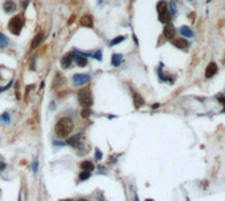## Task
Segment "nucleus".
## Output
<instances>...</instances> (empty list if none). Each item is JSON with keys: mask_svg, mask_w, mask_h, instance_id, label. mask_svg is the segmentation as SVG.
Masks as SVG:
<instances>
[{"mask_svg": "<svg viewBox=\"0 0 225 201\" xmlns=\"http://www.w3.org/2000/svg\"><path fill=\"white\" fill-rule=\"evenodd\" d=\"M74 129V122H72L71 118L69 117H62L58 122L56 124V127H54V132L59 137V138H66V137L70 135V133Z\"/></svg>", "mask_w": 225, "mask_h": 201, "instance_id": "1", "label": "nucleus"}, {"mask_svg": "<svg viewBox=\"0 0 225 201\" xmlns=\"http://www.w3.org/2000/svg\"><path fill=\"white\" fill-rule=\"evenodd\" d=\"M157 11H158V20L162 24H170L172 19V15L169 11V5L166 1H159L157 4Z\"/></svg>", "mask_w": 225, "mask_h": 201, "instance_id": "2", "label": "nucleus"}, {"mask_svg": "<svg viewBox=\"0 0 225 201\" xmlns=\"http://www.w3.org/2000/svg\"><path fill=\"white\" fill-rule=\"evenodd\" d=\"M78 101L82 106H86L90 108L94 104V97H92V92L90 91V88H82L78 92Z\"/></svg>", "mask_w": 225, "mask_h": 201, "instance_id": "3", "label": "nucleus"}, {"mask_svg": "<svg viewBox=\"0 0 225 201\" xmlns=\"http://www.w3.org/2000/svg\"><path fill=\"white\" fill-rule=\"evenodd\" d=\"M23 26H24V17L21 16V15H16V16H13L9 20V23H8V29H9V32L12 33V34H15V36L20 34Z\"/></svg>", "mask_w": 225, "mask_h": 201, "instance_id": "4", "label": "nucleus"}, {"mask_svg": "<svg viewBox=\"0 0 225 201\" xmlns=\"http://www.w3.org/2000/svg\"><path fill=\"white\" fill-rule=\"evenodd\" d=\"M91 82V75L90 74H75L72 76V83L75 87H82L84 84H88Z\"/></svg>", "mask_w": 225, "mask_h": 201, "instance_id": "5", "label": "nucleus"}, {"mask_svg": "<svg viewBox=\"0 0 225 201\" xmlns=\"http://www.w3.org/2000/svg\"><path fill=\"white\" fill-rule=\"evenodd\" d=\"M79 24H80L82 26H84V28H92V26H94V19H92V16H91L90 13L83 15V16L80 17V20H79Z\"/></svg>", "mask_w": 225, "mask_h": 201, "instance_id": "6", "label": "nucleus"}, {"mask_svg": "<svg viewBox=\"0 0 225 201\" xmlns=\"http://www.w3.org/2000/svg\"><path fill=\"white\" fill-rule=\"evenodd\" d=\"M216 72H217V65H216L215 62H209L208 66L205 67V78L207 79L213 78L216 75Z\"/></svg>", "mask_w": 225, "mask_h": 201, "instance_id": "7", "label": "nucleus"}, {"mask_svg": "<svg viewBox=\"0 0 225 201\" xmlns=\"http://www.w3.org/2000/svg\"><path fill=\"white\" fill-rule=\"evenodd\" d=\"M72 62H74V51L63 55V58L61 59V65H62L63 68H70V66H71Z\"/></svg>", "mask_w": 225, "mask_h": 201, "instance_id": "8", "label": "nucleus"}, {"mask_svg": "<svg viewBox=\"0 0 225 201\" xmlns=\"http://www.w3.org/2000/svg\"><path fill=\"white\" fill-rule=\"evenodd\" d=\"M3 9H4L5 13H13L17 9V4L13 1V0H7V1L3 4Z\"/></svg>", "mask_w": 225, "mask_h": 201, "instance_id": "9", "label": "nucleus"}, {"mask_svg": "<svg viewBox=\"0 0 225 201\" xmlns=\"http://www.w3.org/2000/svg\"><path fill=\"white\" fill-rule=\"evenodd\" d=\"M163 36L169 39H174L175 36V28L171 25V24H166V26L163 28Z\"/></svg>", "mask_w": 225, "mask_h": 201, "instance_id": "10", "label": "nucleus"}, {"mask_svg": "<svg viewBox=\"0 0 225 201\" xmlns=\"http://www.w3.org/2000/svg\"><path fill=\"white\" fill-rule=\"evenodd\" d=\"M74 62L77 63V65L79 67H84V66H87V59H86V57H83L82 54H79L77 50L74 51Z\"/></svg>", "mask_w": 225, "mask_h": 201, "instance_id": "11", "label": "nucleus"}, {"mask_svg": "<svg viewBox=\"0 0 225 201\" xmlns=\"http://www.w3.org/2000/svg\"><path fill=\"white\" fill-rule=\"evenodd\" d=\"M172 45H174L175 47L180 49V50H184V49L188 47L190 44H188L187 39H184V38H174L172 39Z\"/></svg>", "mask_w": 225, "mask_h": 201, "instance_id": "12", "label": "nucleus"}, {"mask_svg": "<svg viewBox=\"0 0 225 201\" xmlns=\"http://www.w3.org/2000/svg\"><path fill=\"white\" fill-rule=\"evenodd\" d=\"M67 143H69L70 146H72V147H78V146L82 143V134L79 133V134H75V135L70 137L69 141H67Z\"/></svg>", "mask_w": 225, "mask_h": 201, "instance_id": "13", "label": "nucleus"}, {"mask_svg": "<svg viewBox=\"0 0 225 201\" xmlns=\"http://www.w3.org/2000/svg\"><path fill=\"white\" fill-rule=\"evenodd\" d=\"M133 101H134V106H136V108H141V106L145 104L144 97L140 95V93H137V92L133 93Z\"/></svg>", "mask_w": 225, "mask_h": 201, "instance_id": "14", "label": "nucleus"}, {"mask_svg": "<svg viewBox=\"0 0 225 201\" xmlns=\"http://www.w3.org/2000/svg\"><path fill=\"white\" fill-rule=\"evenodd\" d=\"M42 39H44V33H42V32L37 33V36H36L34 39L32 41V44H30V47H32V49L38 47V46H39V44L42 42Z\"/></svg>", "mask_w": 225, "mask_h": 201, "instance_id": "15", "label": "nucleus"}, {"mask_svg": "<svg viewBox=\"0 0 225 201\" xmlns=\"http://www.w3.org/2000/svg\"><path fill=\"white\" fill-rule=\"evenodd\" d=\"M65 83H66V79L61 76V74H57V76H56V79H54V83H53V87L56 88V90H59V88L62 87V86H63V84H65Z\"/></svg>", "mask_w": 225, "mask_h": 201, "instance_id": "16", "label": "nucleus"}, {"mask_svg": "<svg viewBox=\"0 0 225 201\" xmlns=\"http://www.w3.org/2000/svg\"><path fill=\"white\" fill-rule=\"evenodd\" d=\"M179 30H180V34H182V36H184V37H188V38H192V37H194V32H192V29L188 28L187 25H183Z\"/></svg>", "mask_w": 225, "mask_h": 201, "instance_id": "17", "label": "nucleus"}, {"mask_svg": "<svg viewBox=\"0 0 225 201\" xmlns=\"http://www.w3.org/2000/svg\"><path fill=\"white\" fill-rule=\"evenodd\" d=\"M121 62H123V55L121 54H113L111 58V63L113 67H118L121 65Z\"/></svg>", "mask_w": 225, "mask_h": 201, "instance_id": "18", "label": "nucleus"}, {"mask_svg": "<svg viewBox=\"0 0 225 201\" xmlns=\"http://www.w3.org/2000/svg\"><path fill=\"white\" fill-rule=\"evenodd\" d=\"M80 167H82V170H86V171H94V164L92 162H90V160H84V162H82L80 163Z\"/></svg>", "mask_w": 225, "mask_h": 201, "instance_id": "19", "label": "nucleus"}, {"mask_svg": "<svg viewBox=\"0 0 225 201\" xmlns=\"http://www.w3.org/2000/svg\"><path fill=\"white\" fill-rule=\"evenodd\" d=\"M9 44V39H8L7 36H4L3 33H0V49H4L8 46Z\"/></svg>", "mask_w": 225, "mask_h": 201, "instance_id": "20", "label": "nucleus"}, {"mask_svg": "<svg viewBox=\"0 0 225 201\" xmlns=\"http://www.w3.org/2000/svg\"><path fill=\"white\" fill-rule=\"evenodd\" d=\"M125 36H118V37H115L113 39H112L111 42H109V46H115V45H118L121 44L123 41H125Z\"/></svg>", "mask_w": 225, "mask_h": 201, "instance_id": "21", "label": "nucleus"}, {"mask_svg": "<svg viewBox=\"0 0 225 201\" xmlns=\"http://www.w3.org/2000/svg\"><path fill=\"white\" fill-rule=\"evenodd\" d=\"M11 121V116L8 112H4L3 114H0V122H3V124H8Z\"/></svg>", "mask_w": 225, "mask_h": 201, "instance_id": "22", "label": "nucleus"}, {"mask_svg": "<svg viewBox=\"0 0 225 201\" xmlns=\"http://www.w3.org/2000/svg\"><path fill=\"white\" fill-rule=\"evenodd\" d=\"M90 176H91V172H90V171H86V170H83V171L80 172V175H79V180H80V181H84V180H87V179H90Z\"/></svg>", "mask_w": 225, "mask_h": 201, "instance_id": "23", "label": "nucleus"}, {"mask_svg": "<svg viewBox=\"0 0 225 201\" xmlns=\"http://www.w3.org/2000/svg\"><path fill=\"white\" fill-rule=\"evenodd\" d=\"M169 11H170V13H171L172 16H175V15H176L178 9H176V5H175L174 1H170L169 3Z\"/></svg>", "mask_w": 225, "mask_h": 201, "instance_id": "24", "label": "nucleus"}, {"mask_svg": "<svg viewBox=\"0 0 225 201\" xmlns=\"http://www.w3.org/2000/svg\"><path fill=\"white\" fill-rule=\"evenodd\" d=\"M80 114H82V117H83V118H88V117H90V114H91V109L84 106V108L82 109V113Z\"/></svg>", "mask_w": 225, "mask_h": 201, "instance_id": "25", "label": "nucleus"}, {"mask_svg": "<svg viewBox=\"0 0 225 201\" xmlns=\"http://www.w3.org/2000/svg\"><path fill=\"white\" fill-rule=\"evenodd\" d=\"M102 55H103L102 50H98L96 53H94V54H92V58H95V59H98V60H102V59H103Z\"/></svg>", "mask_w": 225, "mask_h": 201, "instance_id": "26", "label": "nucleus"}, {"mask_svg": "<svg viewBox=\"0 0 225 201\" xmlns=\"http://www.w3.org/2000/svg\"><path fill=\"white\" fill-rule=\"evenodd\" d=\"M102 158H103L102 151H100L99 149H96V150H95V159L96 160H102Z\"/></svg>", "mask_w": 225, "mask_h": 201, "instance_id": "27", "label": "nucleus"}, {"mask_svg": "<svg viewBox=\"0 0 225 201\" xmlns=\"http://www.w3.org/2000/svg\"><path fill=\"white\" fill-rule=\"evenodd\" d=\"M32 170H33V172H34V173L38 171V162H37V160H34V162L32 163Z\"/></svg>", "mask_w": 225, "mask_h": 201, "instance_id": "28", "label": "nucleus"}, {"mask_svg": "<svg viewBox=\"0 0 225 201\" xmlns=\"http://www.w3.org/2000/svg\"><path fill=\"white\" fill-rule=\"evenodd\" d=\"M217 99H218V101H220L221 104H223V105L225 106V96H221V95H218V96H217Z\"/></svg>", "mask_w": 225, "mask_h": 201, "instance_id": "29", "label": "nucleus"}, {"mask_svg": "<svg viewBox=\"0 0 225 201\" xmlns=\"http://www.w3.org/2000/svg\"><path fill=\"white\" fill-rule=\"evenodd\" d=\"M4 168H5V164L3 163V162H0V171H3Z\"/></svg>", "mask_w": 225, "mask_h": 201, "instance_id": "30", "label": "nucleus"}, {"mask_svg": "<svg viewBox=\"0 0 225 201\" xmlns=\"http://www.w3.org/2000/svg\"><path fill=\"white\" fill-rule=\"evenodd\" d=\"M134 201H140V200H138V197H137V194H134Z\"/></svg>", "mask_w": 225, "mask_h": 201, "instance_id": "31", "label": "nucleus"}, {"mask_svg": "<svg viewBox=\"0 0 225 201\" xmlns=\"http://www.w3.org/2000/svg\"><path fill=\"white\" fill-rule=\"evenodd\" d=\"M3 91H5V88L4 87H0V92H3Z\"/></svg>", "mask_w": 225, "mask_h": 201, "instance_id": "32", "label": "nucleus"}, {"mask_svg": "<svg viewBox=\"0 0 225 201\" xmlns=\"http://www.w3.org/2000/svg\"><path fill=\"white\" fill-rule=\"evenodd\" d=\"M78 201H88V200H86V199H79Z\"/></svg>", "mask_w": 225, "mask_h": 201, "instance_id": "33", "label": "nucleus"}, {"mask_svg": "<svg viewBox=\"0 0 225 201\" xmlns=\"http://www.w3.org/2000/svg\"><path fill=\"white\" fill-rule=\"evenodd\" d=\"M63 201H74V200H71V199H67V200H63Z\"/></svg>", "mask_w": 225, "mask_h": 201, "instance_id": "34", "label": "nucleus"}, {"mask_svg": "<svg viewBox=\"0 0 225 201\" xmlns=\"http://www.w3.org/2000/svg\"><path fill=\"white\" fill-rule=\"evenodd\" d=\"M223 113H225V106H224V111H223Z\"/></svg>", "mask_w": 225, "mask_h": 201, "instance_id": "35", "label": "nucleus"}, {"mask_svg": "<svg viewBox=\"0 0 225 201\" xmlns=\"http://www.w3.org/2000/svg\"><path fill=\"white\" fill-rule=\"evenodd\" d=\"M146 201H153V200H150V199H148V200H146Z\"/></svg>", "mask_w": 225, "mask_h": 201, "instance_id": "36", "label": "nucleus"}, {"mask_svg": "<svg viewBox=\"0 0 225 201\" xmlns=\"http://www.w3.org/2000/svg\"><path fill=\"white\" fill-rule=\"evenodd\" d=\"M102 1H103V0H99V3H102Z\"/></svg>", "mask_w": 225, "mask_h": 201, "instance_id": "37", "label": "nucleus"}, {"mask_svg": "<svg viewBox=\"0 0 225 201\" xmlns=\"http://www.w3.org/2000/svg\"><path fill=\"white\" fill-rule=\"evenodd\" d=\"M190 1H192V0H190Z\"/></svg>", "mask_w": 225, "mask_h": 201, "instance_id": "38", "label": "nucleus"}, {"mask_svg": "<svg viewBox=\"0 0 225 201\" xmlns=\"http://www.w3.org/2000/svg\"><path fill=\"white\" fill-rule=\"evenodd\" d=\"M0 78H1V76H0Z\"/></svg>", "mask_w": 225, "mask_h": 201, "instance_id": "39", "label": "nucleus"}]
</instances>
